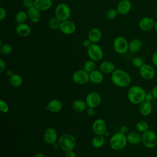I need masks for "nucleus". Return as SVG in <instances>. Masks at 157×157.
I'll return each instance as SVG.
<instances>
[{
  "label": "nucleus",
  "mask_w": 157,
  "mask_h": 157,
  "mask_svg": "<svg viewBox=\"0 0 157 157\" xmlns=\"http://www.w3.org/2000/svg\"><path fill=\"white\" fill-rule=\"evenodd\" d=\"M110 79L114 85L120 88L127 87L131 82V78L129 74L120 69H116L111 74Z\"/></svg>",
  "instance_id": "1"
},
{
  "label": "nucleus",
  "mask_w": 157,
  "mask_h": 157,
  "mask_svg": "<svg viewBox=\"0 0 157 157\" xmlns=\"http://www.w3.org/2000/svg\"><path fill=\"white\" fill-rule=\"evenodd\" d=\"M146 93L142 87L139 85H134L129 88L127 93V98L128 101L132 104L139 105L145 99Z\"/></svg>",
  "instance_id": "2"
},
{
  "label": "nucleus",
  "mask_w": 157,
  "mask_h": 157,
  "mask_svg": "<svg viewBox=\"0 0 157 157\" xmlns=\"http://www.w3.org/2000/svg\"><path fill=\"white\" fill-rule=\"evenodd\" d=\"M128 143L127 136L121 131L115 133L110 139L109 145L114 150H120L125 147Z\"/></svg>",
  "instance_id": "3"
},
{
  "label": "nucleus",
  "mask_w": 157,
  "mask_h": 157,
  "mask_svg": "<svg viewBox=\"0 0 157 157\" xmlns=\"http://www.w3.org/2000/svg\"><path fill=\"white\" fill-rule=\"evenodd\" d=\"M58 144L60 148L66 152L74 150L76 145L75 137L70 134H64L58 139Z\"/></svg>",
  "instance_id": "4"
},
{
  "label": "nucleus",
  "mask_w": 157,
  "mask_h": 157,
  "mask_svg": "<svg viewBox=\"0 0 157 157\" xmlns=\"http://www.w3.org/2000/svg\"><path fill=\"white\" fill-rule=\"evenodd\" d=\"M142 143L147 148L152 149L157 145V135L152 130L148 129L142 134Z\"/></svg>",
  "instance_id": "5"
},
{
  "label": "nucleus",
  "mask_w": 157,
  "mask_h": 157,
  "mask_svg": "<svg viewBox=\"0 0 157 157\" xmlns=\"http://www.w3.org/2000/svg\"><path fill=\"white\" fill-rule=\"evenodd\" d=\"M71 9L69 7V6L65 3L59 4L55 8V17L61 21L69 20V18L71 17Z\"/></svg>",
  "instance_id": "6"
},
{
  "label": "nucleus",
  "mask_w": 157,
  "mask_h": 157,
  "mask_svg": "<svg viewBox=\"0 0 157 157\" xmlns=\"http://www.w3.org/2000/svg\"><path fill=\"white\" fill-rule=\"evenodd\" d=\"M87 54L90 59L95 62L101 60L104 55L103 50L101 47L94 43H92L87 48Z\"/></svg>",
  "instance_id": "7"
},
{
  "label": "nucleus",
  "mask_w": 157,
  "mask_h": 157,
  "mask_svg": "<svg viewBox=\"0 0 157 157\" xmlns=\"http://www.w3.org/2000/svg\"><path fill=\"white\" fill-rule=\"evenodd\" d=\"M129 42L122 36L117 37L113 43V46L115 51L120 55L124 54L128 51Z\"/></svg>",
  "instance_id": "8"
},
{
  "label": "nucleus",
  "mask_w": 157,
  "mask_h": 157,
  "mask_svg": "<svg viewBox=\"0 0 157 157\" xmlns=\"http://www.w3.org/2000/svg\"><path fill=\"white\" fill-rule=\"evenodd\" d=\"M85 102L88 107L96 109L101 103V96L96 91L90 92L86 96Z\"/></svg>",
  "instance_id": "9"
},
{
  "label": "nucleus",
  "mask_w": 157,
  "mask_h": 157,
  "mask_svg": "<svg viewBox=\"0 0 157 157\" xmlns=\"http://www.w3.org/2000/svg\"><path fill=\"white\" fill-rule=\"evenodd\" d=\"M72 78L73 82L76 84L85 85L90 81L89 73L86 72L84 69L77 70L73 73Z\"/></svg>",
  "instance_id": "10"
},
{
  "label": "nucleus",
  "mask_w": 157,
  "mask_h": 157,
  "mask_svg": "<svg viewBox=\"0 0 157 157\" xmlns=\"http://www.w3.org/2000/svg\"><path fill=\"white\" fill-rule=\"evenodd\" d=\"M139 74L140 77L147 80L153 78L155 76V70L153 66L148 64H144L139 68Z\"/></svg>",
  "instance_id": "11"
},
{
  "label": "nucleus",
  "mask_w": 157,
  "mask_h": 157,
  "mask_svg": "<svg viewBox=\"0 0 157 157\" xmlns=\"http://www.w3.org/2000/svg\"><path fill=\"white\" fill-rule=\"evenodd\" d=\"M92 131L95 135L104 136L107 131L105 121L102 118L96 119L92 124Z\"/></svg>",
  "instance_id": "12"
},
{
  "label": "nucleus",
  "mask_w": 157,
  "mask_h": 157,
  "mask_svg": "<svg viewBox=\"0 0 157 157\" xmlns=\"http://www.w3.org/2000/svg\"><path fill=\"white\" fill-rule=\"evenodd\" d=\"M44 141L48 145H52L56 142L58 140V134L56 130L53 128H47L43 134Z\"/></svg>",
  "instance_id": "13"
},
{
  "label": "nucleus",
  "mask_w": 157,
  "mask_h": 157,
  "mask_svg": "<svg viewBox=\"0 0 157 157\" xmlns=\"http://www.w3.org/2000/svg\"><path fill=\"white\" fill-rule=\"evenodd\" d=\"M155 22V21L152 18L150 17H145L140 20L139 26L143 31H149L153 29Z\"/></svg>",
  "instance_id": "14"
},
{
  "label": "nucleus",
  "mask_w": 157,
  "mask_h": 157,
  "mask_svg": "<svg viewBox=\"0 0 157 157\" xmlns=\"http://www.w3.org/2000/svg\"><path fill=\"white\" fill-rule=\"evenodd\" d=\"M59 29L65 34H72L75 31L76 26L73 21L67 20L61 21Z\"/></svg>",
  "instance_id": "15"
},
{
  "label": "nucleus",
  "mask_w": 157,
  "mask_h": 157,
  "mask_svg": "<svg viewBox=\"0 0 157 157\" xmlns=\"http://www.w3.org/2000/svg\"><path fill=\"white\" fill-rule=\"evenodd\" d=\"M153 110V104L151 101L144 100L139 104V112L143 116L150 115Z\"/></svg>",
  "instance_id": "16"
},
{
  "label": "nucleus",
  "mask_w": 157,
  "mask_h": 157,
  "mask_svg": "<svg viewBox=\"0 0 157 157\" xmlns=\"http://www.w3.org/2000/svg\"><path fill=\"white\" fill-rule=\"evenodd\" d=\"M47 109L50 112L58 113L63 109V104L59 99H53L47 104Z\"/></svg>",
  "instance_id": "17"
},
{
  "label": "nucleus",
  "mask_w": 157,
  "mask_h": 157,
  "mask_svg": "<svg viewBox=\"0 0 157 157\" xmlns=\"http://www.w3.org/2000/svg\"><path fill=\"white\" fill-rule=\"evenodd\" d=\"M131 7L132 4L129 0H123L119 2L117 10L118 13L121 15H126L130 12Z\"/></svg>",
  "instance_id": "18"
},
{
  "label": "nucleus",
  "mask_w": 157,
  "mask_h": 157,
  "mask_svg": "<svg viewBox=\"0 0 157 157\" xmlns=\"http://www.w3.org/2000/svg\"><path fill=\"white\" fill-rule=\"evenodd\" d=\"M99 69L103 74H112L116 69L115 65L112 61L105 60L100 64Z\"/></svg>",
  "instance_id": "19"
},
{
  "label": "nucleus",
  "mask_w": 157,
  "mask_h": 157,
  "mask_svg": "<svg viewBox=\"0 0 157 157\" xmlns=\"http://www.w3.org/2000/svg\"><path fill=\"white\" fill-rule=\"evenodd\" d=\"M90 81L94 84H99L104 80V75L101 71L94 70L89 73Z\"/></svg>",
  "instance_id": "20"
},
{
  "label": "nucleus",
  "mask_w": 157,
  "mask_h": 157,
  "mask_svg": "<svg viewBox=\"0 0 157 157\" xmlns=\"http://www.w3.org/2000/svg\"><path fill=\"white\" fill-rule=\"evenodd\" d=\"M52 6V0H34V7L40 11H46L51 8Z\"/></svg>",
  "instance_id": "21"
},
{
  "label": "nucleus",
  "mask_w": 157,
  "mask_h": 157,
  "mask_svg": "<svg viewBox=\"0 0 157 157\" xmlns=\"http://www.w3.org/2000/svg\"><path fill=\"white\" fill-rule=\"evenodd\" d=\"M128 142L132 145H137L142 142V135L135 131L129 132L127 135Z\"/></svg>",
  "instance_id": "22"
},
{
  "label": "nucleus",
  "mask_w": 157,
  "mask_h": 157,
  "mask_svg": "<svg viewBox=\"0 0 157 157\" xmlns=\"http://www.w3.org/2000/svg\"><path fill=\"white\" fill-rule=\"evenodd\" d=\"M15 31L17 34L20 37H26L31 33L30 26L26 23H20L16 26Z\"/></svg>",
  "instance_id": "23"
},
{
  "label": "nucleus",
  "mask_w": 157,
  "mask_h": 157,
  "mask_svg": "<svg viewBox=\"0 0 157 157\" xmlns=\"http://www.w3.org/2000/svg\"><path fill=\"white\" fill-rule=\"evenodd\" d=\"M102 37V33L99 29L93 28L91 29L88 34V39L91 42V43L96 44L98 42Z\"/></svg>",
  "instance_id": "24"
},
{
  "label": "nucleus",
  "mask_w": 157,
  "mask_h": 157,
  "mask_svg": "<svg viewBox=\"0 0 157 157\" xmlns=\"http://www.w3.org/2000/svg\"><path fill=\"white\" fill-rule=\"evenodd\" d=\"M28 17L29 20L34 23H38L40 20V10L35 7H33L28 10Z\"/></svg>",
  "instance_id": "25"
},
{
  "label": "nucleus",
  "mask_w": 157,
  "mask_h": 157,
  "mask_svg": "<svg viewBox=\"0 0 157 157\" xmlns=\"http://www.w3.org/2000/svg\"><path fill=\"white\" fill-rule=\"evenodd\" d=\"M142 47V42L139 39H133L128 45V51L131 53H135Z\"/></svg>",
  "instance_id": "26"
},
{
  "label": "nucleus",
  "mask_w": 157,
  "mask_h": 157,
  "mask_svg": "<svg viewBox=\"0 0 157 157\" xmlns=\"http://www.w3.org/2000/svg\"><path fill=\"white\" fill-rule=\"evenodd\" d=\"M87 105L86 104L85 101H83L82 99H76L72 104V109L77 112H83L86 111L87 109Z\"/></svg>",
  "instance_id": "27"
},
{
  "label": "nucleus",
  "mask_w": 157,
  "mask_h": 157,
  "mask_svg": "<svg viewBox=\"0 0 157 157\" xmlns=\"http://www.w3.org/2000/svg\"><path fill=\"white\" fill-rule=\"evenodd\" d=\"M9 82L12 86L18 88L23 84V79L20 75L18 74H13L11 76L9 77Z\"/></svg>",
  "instance_id": "28"
},
{
  "label": "nucleus",
  "mask_w": 157,
  "mask_h": 157,
  "mask_svg": "<svg viewBox=\"0 0 157 157\" xmlns=\"http://www.w3.org/2000/svg\"><path fill=\"white\" fill-rule=\"evenodd\" d=\"M105 143V138L102 135H96L91 140V145L96 148H101Z\"/></svg>",
  "instance_id": "29"
},
{
  "label": "nucleus",
  "mask_w": 157,
  "mask_h": 157,
  "mask_svg": "<svg viewBox=\"0 0 157 157\" xmlns=\"http://www.w3.org/2000/svg\"><path fill=\"white\" fill-rule=\"evenodd\" d=\"M136 129L139 132L144 133L149 129V126L145 121L140 120L137 122L136 124Z\"/></svg>",
  "instance_id": "30"
},
{
  "label": "nucleus",
  "mask_w": 157,
  "mask_h": 157,
  "mask_svg": "<svg viewBox=\"0 0 157 157\" xmlns=\"http://www.w3.org/2000/svg\"><path fill=\"white\" fill-rule=\"evenodd\" d=\"M28 13H26L25 11H19L18 12L15 17V20L16 21L17 23H18V24L20 23H24L27 18H28Z\"/></svg>",
  "instance_id": "31"
},
{
  "label": "nucleus",
  "mask_w": 157,
  "mask_h": 157,
  "mask_svg": "<svg viewBox=\"0 0 157 157\" xmlns=\"http://www.w3.org/2000/svg\"><path fill=\"white\" fill-rule=\"evenodd\" d=\"M61 23V21L59 19H58L56 17L51 18L48 21L49 26L50 27L51 29L53 30H57L59 29Z\"/></svg>",
  "instance_id": "32"
},
{
  "label": "nucleus",
  "mask_w": 157,
  "mask_h": 157,
  "mask_svg": "<svg viewBox=\"0 0 157 157\" xmlns=\"http://www.w3.org/2000/svg\"><path fill=\"white\" fill-rule=\"evenodd\" d=\"M96 69L95 61L90 59L86 61L83 65V69L88 73H90Z\"/></svg>",
  "instance_id": "33"
},
{
  "label": "nucleus",
  "mask_w": 157,
  "mask_h": 157,
  "mask_svg": "<svg viewBox=\"0 0 157 157\" xmlns=\"http://www.w3.org/2000/svg\"><path fill=\"white\" fill-rule=\"evenodd\" d=\"M131 63L133 66L139 69L144 64V61L140 56H135L132 58Z\"/></svg>",
  "instance_id": "34"
},
{
  "label": "nucleus",
  "mask_w": 157,
  "mask_h": 157,
  "mask_svg": "<svg viewBox=\"0 0 157 157\" xmlns=\"http://www.w3.org/2000/svg\"><path fill=\"white\" fill-rule=\"evenodd\" d=\"M12 50V46L8 44H2L1 46H0V52L3 55H9Z\"/></svg>",
  "instance_id": "35"
},
{
  "label": "nucleus",
  "mask_w": 157,
  "mask_h": 157,
  "mask_svg": "<svg viewBox=\"0 0 157 157\" xmlns=\"http://www.w3.org/2000/svg\"><path fill=\"white\" fill-rule=\"evenodd\" d=\"M118 13V12L117 9H109L106 12V17L109 19H113L117 16Z\"/></svg>",
  "instance_id": "36"
},
{
  "label": "nucleus",
  "mask_w": 157,
  "mask_h": 157,
  "mask_svg": "<svg viewBox=\"0 0 157 157\" xmlns=\"http://www.w3.org/2000/svg\"><path fill=\"white\" fill-rule=\"evenodd\" d=\"M9 105L7 104V103L1 99L0 100V110L2 113H6L9 112Z\"/></svg>",
  "instance_id": "37"
},
{
  "label": "nucleus",
  "mask_w": 157,
  "mask_h": 157,
  "mask_svg": "<svg viewBox=\"0 0 157 157\" xmlns=\"http://www.w3.org/2000/svg\"><path fill=\"white\" fill-rule=\"evenodd\" d=\"M34 0H22L23 6L28 9H30L34 7Z\"/></svg>",
  "instance_id": "38"
},
{
  "label": "nucleus",
  "mask_w": 157,
  "mask_h": 157,
  "mask_svg": "<svg viewBox=\"0 0 157 157\" xmlns=\"http://www.w3.org/2000/svg\"><path fill=\"white\" fill-rule=\"evenodd\" d=\"M7 16L6 10L4 7H0V20H3Z\"/></svg>",
  "instance_id": "39"
},
{
  "label": "nucleus",
  "mask_w": 157,
  "mask_h": 157,
  "mask_svg": "<svg viewBox=\"0 0 157 157\" xmlns=\"http://www.w3.org/2000/svg\"><path fill=\"white\" fill-rule=\"evenodd\" d=\"M86 113L89 117H93L95 114V110L94 108L88 107L86 110Z\"/></svg>",
  "instance_id": "40"
},
{
  "label": "nucleus",
  "mask_w": 157,
  "mask_h": 157,
  "mask_svg": "<svg viewBox=\"0 0 157 157\" xmlns=\"http://www.w3.org/2000/svg\"><path fill=\"white\" fill-rule=\"evenodd\" d=\"M151 61L153 64L157 67V51L155 52L151 56Z\"/></svg>",
  "instance_id": "41"
},
{
  "label": "nucleus",
  "mask_w": 157,
  "mask_h": 157,
  "mask_svg": "<svg viewBox=\"0 0 157 157\" xmlns=\"http://www.w3.org/2000/svg\"><path fill=\"white\" fill-rule=\"evenodd\" d=\"M6 67V63L4 61L3 59H0V72L2 73Z\"/></svg>",
  "instance_id": "42"
},
{
  "label": "nucleus",
  "mask_w": 157,
  "mask_h": 157,
  "mask_svg": "<svg viewBox=\"0 0 157 157\" xmlns=\"http://www.w3.org/2000/svg\"><path fill=\"white\" fill-rule=\"evenodd\" d=\"M65 156L66 157H77V155H76V153L72 150L66 151Z\"/></svg>",
  "instance_id": "43"
},
{
  "label": "nucleus",
  "mask_w": 157,
  "mask_h": 157,
  "mask_svg": "<svg viewBox=\"0 0 157 157\" xmlns=\"http://www.w3.org/2000/svg\"><path fill=\"white\" fill-rule=\"evenodd\" d=\"M83 45L86 47V48H88L91 45V42L88 39H85L83 41Z\"/></svg>",
  "instance_id": "44"
},
{
  "label": "nucleus",
  "mask_w": 157,
  "mask_h": 157,
  "mask_svg": "<svg viewBox=\"0 0 157 157\" xmlns=\"http://www.w3.org/2000/svg\"><path fill=\"white\" fill-rule=\"evenodd\" d=\"M154 96L152 94V93H146V95H145V100H147V101H151L154 99Z\"/></svg>",
  "instance_id": "45"
},
{
  "label": "nucleus",
  "mask_w": 157,
  "mask_h": 157,
  "mask_svg": "<svg viewBox=\"0 0 157 157\" xmlns=\"http://www.w3.org/2000/svg\"><path fill=\"white\" fill-rule=\"evenodd\" d=\"M120 131H121V132H123V133L126 134V133H127L128 131V127L126 125H125V124L122 125V126L120 127Z\"/></svg>",
  "instance_id": "46"
},
{
  "label": "nucleus",
  "mask_w": 157,
  "mask_h": 157,
  "mask_svg": "<svg viewBox=\"0 0 157 157\" xmlns=\"http://www.w3.org/2000/svg\"><path fill=\"white\" fill-rule=\"evenodd\" d=\"M151 93L155 99H157V85H155L151 90Z\"/></svg>",
  "instance_id": "47"
},
{
  "label": "nucleus",
  "mask_w": 157,
  "mask_h": 157,
  "mask_svg": "<svg viewBox=\"0 0 157 157\" xmlns=\"http://www.w3.org/2000/svg\"><path fill=\"white\" fill-rule=\"evenodd\" d=\"M34 157H46V156L45 154L43 153H37L34 156Z\"/></svg>",
  "instance_id": "48"
},
{
  "label": "nucleus",
  "mask_w": 157,
  "mask_h": 157,
  "mask_svg": "<svg viewBox=\"0 0 157 157\" xmlns=\"http://www.w3.org/2000/svg\"><path fill=\"white\" fill-rule=\"evenodd\" d=\"M14 73L13 72V71L12 70H11V69H9V70H7V71H6V74H7V76H9V77H10V76H11L12 74H13Z\"/></svg>",
  "instance_id": "49"
},
{
  "label": "nucleus",
  "mask_w": 157,
  "mask_h": 157,
  "mask_svg": "<svg viewBox=\"0 0 157 157\" xmlns=\"http://www.w3.org/2000/svg\"><path fill=\"white\" fill-rule=\"evenodd\" d=\"M52 147H53L55 150H57V149L59 147V144H58H58H56V142H55V143H54L53 144H52Z\"/></svg>",
  "instance_id": "50"
},
{
  "label": "nucleus",
  "mask_w": 157,
  "mask_h": 157,
  "mask_svg": "<svg viewBox=\"0 0 157 157\" xmlns=\"http://www.w3.org/2000/svg\"><path fill=\"white\" fill-rule=\"evenodd\" d=\"M153 29H155V31L157 33V21L155 22V25H154Z\"/></svg>",
  "instance_id": "51"
},
{
  "label": "nucleus",
  "mask_w": 157,
  "mask_h": 157,
  "mask_svg": "<svg viewBox=\"0 0 157 157\" xmlns=\"http://www.w3.org/2000/svg\"><path fill=\"white\" fill-rule=\"evenodd\" d=\"M109 135V132H107V131H106L104 134V136H108Z\"/></svg>",
  "instance_id": "52"
},
{
  "label": "nucleus",
  "mask_w": 157,
  "mask_h": 157,
  "mask_svg": "<svg viewBox=\"0 0 157 157\" xmlns=\"http://www.w3.org/2000/svg\"><path fill=\"white\" fill-rule=\"evenodd\" d=\"M116 1H118L120 2V1H123V0H116Z\"/></svg>",
  "instance_id": "53"
},
{
  "label": "nucleus",
  "mask_w": 157,
  "mask_h": 157,
  "mask_svg": "<svg viewBox=\"0 0 157 157\" xmlns=\"http://www.w3.org/2000/svg\"><path fill=\"white\" fill-rule=\"evenodd\" d=\"M1 1H2V0H1Z\"/></svg>",
  "instance_id": "54"
},
{
  "label": "nucleus",
  "mask_w": 157,
  "mask_h": 157,
  "mask_svg": "<svg viewBox=\"0 0 157 157\" xmlns=\"http://www.w3.org/2000/svg\"><path fill=\"white\" fill-rule=\"evenodd\" d=\"M156 1H157V0H156Z\"/></svg>",
  "instance_id": "55"
}]
</instances>
